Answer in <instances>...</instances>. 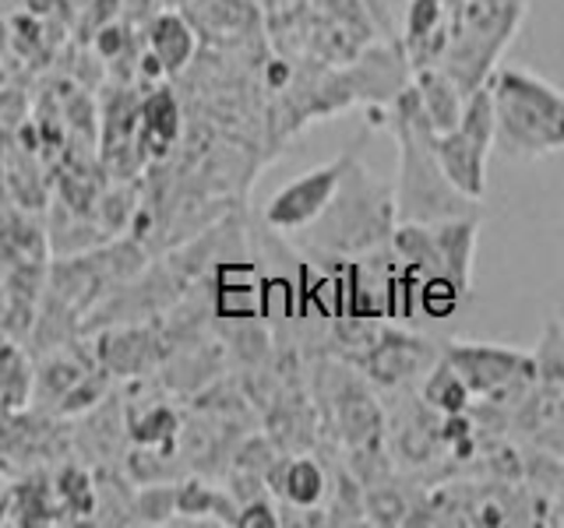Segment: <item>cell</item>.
Returning a JSON list of instances; mask_svg holds the SVG:
<instances>
[{
    "label": "cell",
    "instance_id": "12",
    "mask_svg": "<svg viewBox=\"0 0 564 528\" xmlns=\"http://www.w3.org/2000/svg\"><path fill=\"white\" fill-rule=\"evenodd\" d=\"M420 395H423V405L434 409L437 416H458V413H466L473 402L466 381L455 374V366L445 356L427 370V381H423Z\"/></svg>",
    "mask_w": 564,
    "mask_h": 528
},
{
    "label": "cell",
    "instance_id": "14",
    "mask_svg": "<svg viewBox=\"0 0 564 528\" xmlns=\"http://www.w3.org/2000/svg\"><path fill=\"white\" fill-rule=\"evenodd\" d=\"M533 370H536V381L543 392L561 398V392H564V328L557 321L543 328L540 349L533 356Z\"/></svg>",
    "mask_w": 564,
    "mask_h": 528
},
{
    "label": "cell",
    "instance_id": "1",
    "mask_svg": "<svg viewBox=\"0 0 564 528\" xmlns=\"http://www.w3.org/2000/svg\"><path fill=\"white\" fill-rule=\"evenodd\" d=\"M395 138H399V184H395V219L399 222H445L480 216V201L466 198L434 152V128L416 99L413 81L395 96Z\"/></svg>",
    "mask_w": 564,
    "mask_h": 528
},
{
    "label": "cell",
    "instance_id": "2",
    "mask_svg": "<svg viewBox=\"0 0 564 528\" xmlns=\"http://www.w3.org/2000/svg\"><path fill=\"white\" fill-rule=\"evenodd\" d=\"M494 92V145L508 158H540L564 148V96L543 78L501 67L487 78Z\"/></svg>",
    "mask_w": 564,
    "mask_h": 528
},
{
    "label": "cell",
    "instance_id": "19",
    "mask_svg": "<svg viewBox=\"0 0 564 528\" xmlns=\"http://www.w3.org/2000/svg\"><path fill=\"white\" fill-rule=\"evenodd\" d=\"M561 402H564V392H561Z\"/></svg>",
    "mask_w": 564,
    "mask_h": 528
},
{
    "label": "cell",
    "instance_id": "7",
    "mask_svg": "<svg viewBox=\"0 0 564 528\" xmlns=\"http://www.w3.org/2000/svg\"><path fill=\"white\" fill-rule=\"evenodd\" d=\"M434 152L448 180L463 190L466 198L480 201L487 190V158L494 148L480 145V141L469 138L463 128H452L445 134H434Z\"/></svg>",
    "mask_w": 564,
    "mask_h": 528
},
{
    "label": "cell",
    "instance_id": "10",
    "mask_svg": "<svg viewBox=\"0 0 564 528\" xmlns=\"http://www.w3.org/2000/svg\"><path fill=\"white\" fill-rule=\"evenodd\" d=\"M264 480H269V486L282 501L300 510L317 507L328 493L325 472L317 462H311V458H275V465L264 472Z\"/></svg>",
    "mask_w": 564,
    "mask_h": 528
},
{
    "label": "cell",
    "instance_id": "15",
    "mask_svg": "<svg viewBox=\"0 0 564 528\" xmlns=\"http://www.w3.org/2000/svg\"><path fill=\"white\" fill-rule=\"evenodd\" d=\"M364 507H367V521H375V525H405V515H410L402 493L395 486H384V483L370 486Z\"/></svg>",
    "mask_w": 564,
    "mask_h": 528
},
{
    "label": "cell",
    "instance_id": "16",
    "mask_svg": "<svg viewBox=\"0 0 564 528\" xmlns=\"http://www.w3.org/2000/svg\"><path fill=\"white\" fill-rule=\"evenodd\" d=\"M237 525H240V528H275V525H282V518H279V510H275L269 501L258 497V501L240 504V510H237Z\"/></svg>",
    "mask_w": 564,
    "mask_h": 528
},
{
    "label": "cell",
    "instance_id": "18",
    "mask_svg": "<svg viewBox=\"0 0 564 528\" xmlns=\"http://www.w3.org/2000/svg\"><path fill=\"white\" fill-rule=\"evenodd\" d=\"M4 81H8V70H4V64H0V88H4Z\"/></svg>",
    "mask_w": 564,
    "mask_h": 528
},
{
    "label": "cell",
    "instance_id": "9",
    "mask_svg": "<svg viewBox=\"0 0 564 528\" xmlns=\"http://www.w3.org/2000/svg\"><path fill=\"white\" fill-rule=\"evenodd\" d=\"M476 229H480V216H466V219H445L434 222V246H437V261L441 272L452 282L458 293H469V278H473V251H476Z\"/></svg>",
    "mask_w": 564,
    "mask_h": 528
},
{
    "label": "cell",
    "instance_id": "11",
    "mask_svg": "<svg viewBox=\"0 0 564 528\" xmlns=\"http://www.w3.org/2000/svg\"><path fill=\"white\" fill-rule=\"evenodd\" d=\"M149 43H152V53H155V61L163 64L166 75H176V70H184L194 57V32L191 25L184 22L181 14H155L152 18V35H149Z\"/></svg>",
    "mask_w": 564,
    "mask_h": 528
},
{
    "label": "cell",
    "instance_id": "8",
    "mask_svg": "<svg viewBox=\"0 0 564 528\" xmlns=\"http://www.w3.org/2000/svg\"><path fill=\"white\" fill-rule=\"evenodd\" d=\"M413 88H416V99L423 106V113H427L434 134H445V131L458 128V120H463V106H466V92L445 67L441 64L416 67Z\"/></svg>",
    "mask_w": 564,
    "mask_h": 528
},
{
    "label": "cell",
    "instance_id": "13",
    "mask_svg": "<svg viewBox=\"0 0 564 528\" xmlns=\"http://www.w3.org/2000/svg\"><path fill=\"white\" fill-rule=\"evenodd\" d=\"M141 128H145V145L152 141V152L163 155L176 134H181V110H176V99L166 92V88H159V92L145 102V110H141Z\"/></svg>",
    "mask_w": 564,
    "mask_h": 528
},
{
    "label": "cell",
    "instance_id": "4",
    "mask_svg": "<svg viewBox=\"0 0 564 528\" xmlns=\"http://www.w3.org/2000/svg\"><path fill=\"white\" fill-rule=\"evenodd\" d=\"M360 141L357 145H349L339 158H332V163L317 166L304 176H296L293 184L282 187L275 198L264 208V222L279 233H296V229H307L322 211L328 208V201L335 198V190L343 184V173L349 166V158L357 155Z\"/></svg>",
    "mask_w": 564,
    "mask_h": 528
},
{
    "label": "cell",
    "instance_id": "17",
    "mask_svg": "<svg viewBox=\"0 0 564 528\" xmlns=\"http://www.w3.org/2000/svg\"><path fill=\"white\" fill-rule=\"evenodd\" d=\"M22 8L32 14V18H46L61 8V0H22Z\"/></svg>",
    "mask_w": 564,
    "mask_h": 528
},
{
    "label": "cell",
    "instance_id": "6",
    "mask_svg": "<svg viewBox=\"0 0 564 528\" xmlns=\"http://www.w3.org/2000/svg\"><path fill=\"white\" fill-rule=\"evenodd\" d=\"M441 360V349L431 342L416 339V334H402V331H378L375 345H370L360 366L367 370L370 381H378L384 387H399L405 381H413L416 374H427V370Z\"/></svg>",
    "mask_w": 564,
    "mask_h": 528
},
{
    "label": "cell",
    "instance_id": "5",
    "mask_svg": "<svg viewBox=\"0 0 564 528\" xmlns=\"http://www.w3.org/2000/svg\"><path fill=\"white\" fill-rule=\"evenodd\" d=\"M441 356L455 366V374L480 398H501L511 387H522L525 374H536L533 356L490 342H452L448 349H441Z\"/></svg>",
    "mask_w": 564,
    "mask_h": 528
},
{
    "label": "cell",
    "instance_id": "3",
    "mask_svg": "<svg viewBox=\"0 0 564 528\" xmlns=\"http://www.w3.org/2000/svg\"><path fill=\"white\" fill-rule=\"evenodd\" d=\"M395 219V194L381 184L375 173L360 166V152L349 158L343 184L335 190L328 208L307 226V237L317 251L335 257H357L378 251L392 240Z\"/></svg>",
    "mask_w": 564,
    "mask_h": 528
}]
</instances>
